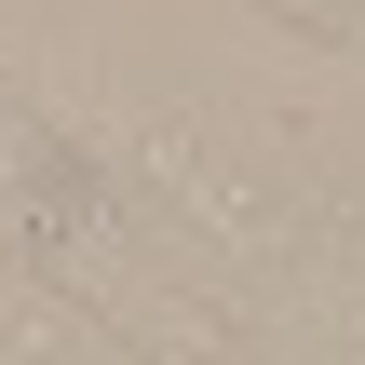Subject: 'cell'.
I'll list each match as a JSON object with an SVG mask.
<instances>
[{"instance_id":"cell-1","label":"cell","mask_w":365,"mask_h":365,"mask_svg":"<svg viewBox=\"0 0 365 365\" xmlns=\"http://www.w3.org/2000/svg\"><path fill=\"white\" fill-rule=\"evenodd\" d=\"M0 244L41 257V271H95V257H122V203H108L95 149H81L68 122H41L14 81H0Z\"/></svg>"},{"instance_id":"cell-2","label":"cell","mask_w":365,"mask_h":365,"mask_svg":"<svg viewBox=\"0 0 365 365\" xmlns=\"http://www.w3.org/2000/svg\"><path fill=\"white\" fill-rule=\"evenodd\" d=\"M0 365H135V352H122V325H95L41 257L0 244Z\"/></svg>"}]
</instances>
